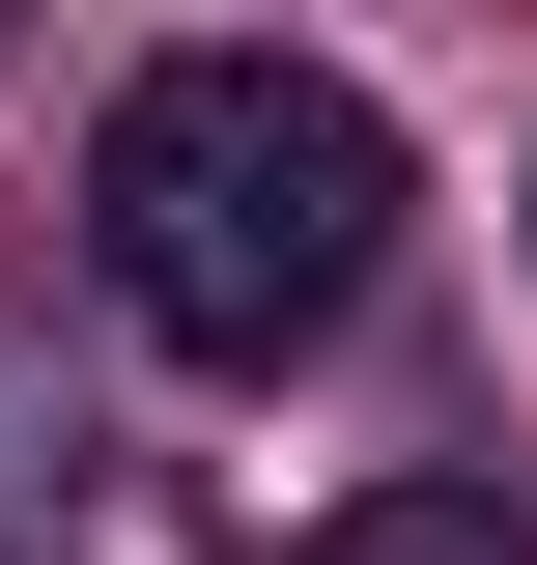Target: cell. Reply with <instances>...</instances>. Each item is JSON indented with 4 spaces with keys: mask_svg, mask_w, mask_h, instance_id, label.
<instances>
[{
    "mask_svg": "<svg viewBox=\"0 0 537 565\" xmlns=\"http://www.w3.org/2000/svg\"><path fill=\"white\" fill-rule=\"evenodd\" d=\"M283 565H537V509H509V452H424V481H368V509H312Z\"/></svg>",
    "mask_w": 537,
    "mask_h": 565,
    "instance_id": "2",
    "label": "cell"
},
{
    "mask_svg": "<svg viewBox=\"0 0 537 565\" xmlns=\"http://www.w3.org/2000/svg\"><path fill=\"white\" fill-rule=\"evenodd\" d=\"M397 114L339 57H255V29H199V57H141L114 141H85V255H114V311L170 367H312L368 282H397Z\"/></svg>",
    "mask_w": 537,
    "mask_h": 565,
    "instance_id": "1",
    "label": "cell"
}]
</instances>
